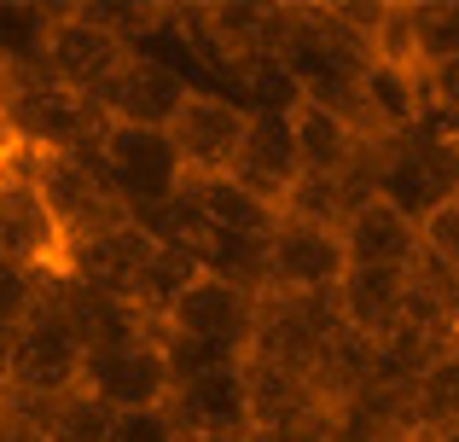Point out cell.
<instances>
[{
    "instance_id": "5bb4252c",
    "label": "cell",
    "mask_w": 459,
    "mask_h": 442,
    "mask_svg": "<svg viewBox=\"0 0 459 442\" xmlns=\"http://www.w3.org/2000/svg\"><path fill=\"white\" fill-rule=\"evenodd\" d=\"M233 175L245 193H256L262 204L285 210L291 186L303 181V163H297V140H291V111H256L250 105V123H245V140L233 152Z\"/></svg>"
},
{
    "instance_id": "44dd1931",
    "label": "cell",
    "mask_w": 459,
    "mask_h": 442,
    "mask_svg": "<svg viewBox=\"0 0 459 442\" xmlns=\"http://www.w3.org/2000/svg\"><path fill=\"white\" fill-rule=\"evenodd\" d=\"M402 326H419L442 343H459V273L442 268L437 256L419 250V262L407 268V315Z\"/></svg>"
},
{
    "instance_id": "2e32d148",
    "label": "cell",
    "mask_w": 459,
    "mask_h": 442,
    "mask_svg": "<svg viewBox=\"0 0 459 442\" xmlns=\"http://www.w3.org/2000/svg\"><path fill=\"white\" fill-rule=\"evenodd\" d=\"M332 303H337V320L349 332H360L367 343L390 338L407 315V268H343Z\"/></svg>"
},
{
    "instance_id": "6da1fadb",
    "label": "cell",
    "mask_w": 459,
    "mask_h": 442,
    "mask_svg": "<svg viewBox=\"0 0 459 442\" xmlns=\"http://www.w3.org/2000/svg\"><path fill=\"white\" fill-rule=\"evenodd\" d=\"M0 105L18 152H88L105 134V117L88 93L58 88L47 70L30 76H0Z\"/></svg>"
},
{
    "instance_id": "d6986e66",
    "label": "cell",
    "mask_w": 459,
    "mask_h": 442,
    "mask_svg": "<svg viewBox=\"0 0 459 442\" xmlns=\"http://www.w3.org/2000/svg\"><path fill=\"white\" fill-rule=\"evenodd\" d=\"M308 390H314V402H320V413L332 420L337 408H349V402L360 396V390L372 385V343L360 338V332H349L343 320L332 326V338L314 350V361H308Z\"/></svg>"
},
{
    "instance_id": "d4e9b609",
    "label": "cell",
    "mask_w": 459,
    "mask_h": 442,
    "mask_svg": "<svg viewBox=\"0 0 459 442\" xmlns=\"http://www.w3.org/2000/svg\"><path fill=\"white\" fill-rule=\"evenodd\" d=\"M76 18H88L111 41H123L128 53H146L152 35L169 30V6H157V0H82Z\"/></svg>"
},
{
    "instance_id": "7a4b0ae2",
    "label": "cell",
    "mask_w": 459,
    "mask_h": 442,
    "mask_svg": "<svg viewBox=\"0 0 459 442\" xmlns=\"http://www.w3.org/2000/svg\"><path fill=\"white\" fill-rule=\"evenodd\" d=\"M18 169L30 175L41 204L53 210L58 233H65V250L76 245V238H93V233H105V227L134 221L123 210V198L105 186L100 163H93L88 152H18Z\"/></svg>"
},
{
    "instance_id": "ba28073f",
    "label": "cell",
    "mask_w": 459,
    "mask_h": 442,
    "mask_svg": "<svg viewBox=\"0 0 459 442\" xmlns=\"http://www.w3.org/2000/svg\"><path fill=\"white\" fill-rule=\"evenodd\" d=\"M163 413L175 420L180 442H250V390H245V361L221 367L204 378L169 385Z\"/></svg>"
},
{
    "instance_id": "52a82bcc",
    "label": "cell",
    "mask_w": 459,
    "mask_h": 442,
    "mask_svg": "<svg viewBox=\"0 0 459 442\" xmlns=\"http://www.w3.org/2000/svg\"><path fill=\"white\" fill-rule=\"evenodd\" d=\"M169 361L157 350V332L134 343H111V350H88L82 355V390L100 396L111 413H146L169 402Z\"/></svg>"
},
{
    "instance_id": "9c48e42d",
    "label": "cell",
    "mask_w": 459,
    "mask_h": 442,
    "mask_svg": "<svg viewBox=\"0 0 459 442\" xmlns=\"http://www.w3.org/2000/svg\"><path fill=\"white\" fill-rule=\"evenodd\" d=\"M337 326V303L332 297H256V332H250V355L245 361H268L285 373H308L314 350L332 338Z\"/></svg>"
},
{
    "instance_id": "ffe728a7",
    "label": "cell",
    "mask_w": 459,
    "mask_h": 442,
    "mask_svg": "<svg viewBox=\"0 0 459 442\" xmlns=\"http://www.w3.org/2000/svg\"><path fill=\"white\" fill-rule=\"evenodd\" d=\"M180 193L192 198V210H198V216L210 221L215 233L268 238L273 227H280V210H273V204H262L256 193H245V186H238L233 175H204V181H186Z\"/></svg>"
},
{
    "instance_id": "e0dca14e",
    "label": "cell",
    "mask_w": 459,
    "mask_h": 442,
    "mask_svg": "<svg viewBox=\"0 0 459 442\" xmlns=\"http://www.w3.org/2000/svg\"><path fill=\"white\" fill-rule=\"evenodd\" d=\"M337 238H343L349 268H413L419 262V221H407L384 198H367L355 216L337 227Z\"/></svg>"
},
{
    "instance_id": "4316f807",
    "label": "cell",
    "mask_w": 459,
    "mask_h": 442,
    "mask_svg": "<svg viewBox=\"0 0 459 442\" xmlns=\"http://www.w3.org/2000/svg\"><path fill=\"white\" fill-rule=\"evenodd\" d=\"M157 350L169 361V378H204V373H221V367H238L245 355L221 350V343H204V338H180V332H157Z\"/></svg>"
},
{
    "instance_id": "7c38bea8",
    "label": "cell",
    "mask_w": 459,
    "mask_h": 442,
    "mask_svg": "<svg viewBox=\"0 0 459 442\" xmlns=\"http://www.w3.org/2000/svg\"><path fill=\"white\" fill-rule=\"evenodd\" d=\"M152 256H157V238L140 221H123V227H105V233H93V238H76V245L65 250V280H76V285H88V291L111 297V303L134 308Z\"/></svg>"
},
{
    "instance_id": "8992f818",
    "label": "cell",
    "mask_w": 459,
    "mask_h": 442,
    "mask_svg": "<svg viewBox=\"0 0 459 442\" xmlns=\"http://www.w3.org/2000/svg\"><path fill=\"white\" fill-rule=\"evenodd\" d=\"M343 268H349V256H343V238L337 233L280 216V227L268 233L262 291H273V297H332L337 280H343Z\"/></svg>"
},
{
    "instance_id": "484cf974",
    "label": "cell",
    "mask_w": 459,
    "mask_h": 442,
    "mask_svg": "<svg viewBox=\"0 0 459 442\" xmlns=\"http://www.w3.org/2000/svg\"><path fill=\"white\" fill-rule=\"evenodd\" d=\"M413 23V65H442L459 58V0H425V6H407Z\"/></svg>"
},
{
    "instance_id": "d6a6232c",
    "label": "cell",
    "mask_w": 459,
    "mask_h": 442,
    "mask_svg": "<svg viewBox=\"0 0 459 442\" xmlns=\"http://www.w3.org/2000/svg\"><path fill=\"white\" fill-rule=\"evenodd\" d=\"M6 350H12V332H0V396H6Z\"/></svg>"
},
{
    "instance_id": "83f0119b",
    "label": "cell",
    "mask_w": 459,
    "mask_h": 442,
    "mask_svg": "<svg viewBox=\"0 0 459 442\" xmlns=\"http://www.w3.org/2000/svg\"><path fill=\"white\" fill-rule=\"evenodd\" d=\"M41 280H47V273H30V268L0 262V332H18L23 320L35 315V303H41Z\"/></svg>"
},
{
    "instance_id": "3957f363",
    "label": "cell",
    "mask_w": 459,
    "mask_h": 442,
    "mask_svg": "<svg viewBox=\"0 0 459 442\" xmlns=\"http://www.w3.org/2000/svg\"><path fill=\"white\" fill-rule=\"evenodd\" d=\"M88 158L100 163L105 186L123 198V210L134 221L152 216V210H163L169 198H180V186H186V169H180V158H175L163 128H111L105 123V134L88 146Z\"/></svg>"
},
{
    "instance_id": "277c9868",
    "label": "cell",
    "mask_w": 459,
    "mask_h": 442,
    "mask_svg": "<svg viewBox=\"0 0 459 442\" xmlns=\"http://www.w3.org/2000/svg\"><path fill=\"white\" fill-rule=\"evenodd\" d=\"M82 385V338L35 308L6 350V402H53Z\"/></svg>"
},
{
    "instance_id": "836d02e7",
    "label": "cell",
    "mask_w": 459,
    "mask_h": 442,
    "mask_svg": "<svg viewBox=\"0 0 459 442\" xmlns=\"http://www.w3.org/2000/svg\"><path fill=\"white\" fill-rule=\"evenodd\" d=\"M425 442H459V420H454V425H442V431H437V437H425Z\"/></svg>"
},
{
    "instance_id": "9a60e30c",
    "label": "cell",
    "mask_w": 459,
    "mask_h": 442,
    "mask_svg": "<svg viewBox=\"0 0 459 442\" xmlns=\"http://www.w3.org/2000/svg\"><path fill=\"white\" fill-rule=\"evenodd\" d=\"M123 58H128L123 41H111V35L93 30L88 18H76V6H65V18H58V30H53V47H47V76H53L58 88L93 100V93L117 76Z\"/></svg>"
},
{
    "instance_id": "1f68e13d",
    "label": "cell",
    "mask_w": 459,
    "mask_h": 442,
    "mask_svg": "<svg viewBox=\"0 0 459 442\" xmlns=\"http://www.w3.org/2000/svg\"><path fill=\"white\" fill-rule=\"evenodd\" d=\"M6 163H18V140H12V128H6V105H0V169Z\"/></svg>"
},
{
    "instance_id": "603a6c76",
    "label": "cell",
    "mask_w": 459,
    "mask_h": 442,
    "mask_svg": "<svg viewBox=\"0 0 459 442\" xmlns=\"http://www.w3.org/2000/svg\"><path fill=\"white\" fill-rule=\"evenodd\" d=\"M12 408H18L47 442H105L111 437V420H117V413L105 408L100 396H88L82 385L65 390V396H53V402H12Z\"/></svg>"
},
{
    "instance_id": "ac0fdd59",
    "label": "cell",
    "mask_w": 459,
    "mask_h": 442,
    "mask_svg": "<svg viewBox=\"0 0 459 442\" xmlns=\"http://www.w3.org/2000/svg\"><path fill=\"white\" fill-rule=\"evenodd\" d=\"M291 140H297L303 175H314V181H343V175L360 163V152H367V134H355L343 117H332L314 100L291 105Z\"/></svg>"
},
{
    "instance_id": "f546056e",
    "label": "cell",
    "mask_w": 459,
    "mask_h": 442,
    "mask_svg": "<svg viewBox=\"0 0 459 442\" xmlns=\"http://www.w3.org/2000/svg\"><path fill=\"white\" fill-rule=\"evenodd\" d=\"M419 88H425V111L459 128V58L425 65V70H419Z\"/></svg>"
},
{
    "instance_id": "4dcf8cb0",
    "label": "cell",
    "mask_w": 459,
    "mask_h": 442,
    "mask_svg": "<svg viewBox=\"0 0 459 442\" xmlns=\"http://www.w3.org/2000/svg\"><path fill=\"white\" fill-rule=\"evenodd\" d=\"M105 442H180V431L163 408H146V413H117Z\"/></svg>"
},
{
    "instance_id": "8fae6325",
    "label": "cell",
    "mask_w": 459,
    "mask_h": 442,
    "mask_svg": "<svg viewBox=\"0 0 459 442\" xmlns=\"http://www.w3.org/2000/svg\"><path fill=\"white\" fill-rule=\"evenodd\" d=\"M186 93H192V82L175 65H163L152 53H128L117 65V76L93 93V105H100V117L111 128H169Z\"/></svg>"
},
{
    "instance_id": "cb8c5ba5",
    "label": "cell",
    "mask_w": 459,
    "mask_h": 442,
    "mask_svg": "<svg viewBox=\"0 0 459 442\" xmlns=\"http://www.w3.org/2000/svg\"><path fill=\"white\" fill-rule=\"evenodd\" d=\"M448 350H454V343L430 338V332H419V326H395L390 338L372 343V385H384V390H413Z\"/></svg>"
},
{
    "instance_id": "f1b7e54d",
    "label": "cell",
    "mask_w": 459,
    "mask_h": 442,
    "mask_svg": "<svg viewBox=\"0 0 459 442\" xmlns=\"http://www.w3.org/2000/svg\"><path fill=\"white\" fill-rule=\"evenodd\" d=\"M419 250H425V256H437L442 268L459 273V198L437 204L425 221H419Z\"/></svg>"
},
{
    "instance_id": "30bf717a",
    "label": "cell",
    "mask_w": 459,
    "mask_h": 442,
    "mask_svg": "<svg viewBox=\"0 0 459 442\" xmlns=\"http://www.w3.org/2000/svg\"><path fill=\"white\" fill-rule=\"evenodd\" d=\"M157 332H180V338H204L221 343L233 355H250V332H256V291L233 280H215V273H198L175 303L163 308Z\"/></svg>"
},
{
    "instance_id": "5b68a950",
    "label": "cell",
    "mask_w": 459,
    "mask_h": 442,
    "mask_svg": "<svg viewBox=\"0 0 459 442\" xmlns=\"http://www.w3.org/2000/svg\"><path fill=\"white\" fill-rule=\"evenodd\" d=\"M245 123H250V105L227 100V93H210V88H192L163 134H169V146H175L186 181H204V175L233 169V152H238V140H245Z\"/></svg>"
},
{
    "instance_id": "7402d4cb",
    "label": "cell",
    "mask_w": 459,
    "mask_h": 442,
    "mask_svg": "<svg viewBox=\"0 0 459 442\" xmlns=\"http://www.w3.org/2000/svg\"><path fill=\"white\" fill-rule=\"evenodd\" d=\"M65 18V6H23V0H0V76H30L47 70V47Z\"/></svg>"
},
{
    "instance_id": "4fadbf2b",
    "label": "cell",
    "mask_w": 459,
    "mask_h": 442,
    "mask_svg": "<svg viewBox=\"0 0 459 442\" xmlns=\"http://www.w3.org/2000/svg\"><path fill=\"white\" fill-rule=\"evenodd\" d=\"M0 262L30 273H65V233L18 163L0 169Z\"/></svg>"
}]
</instances>
